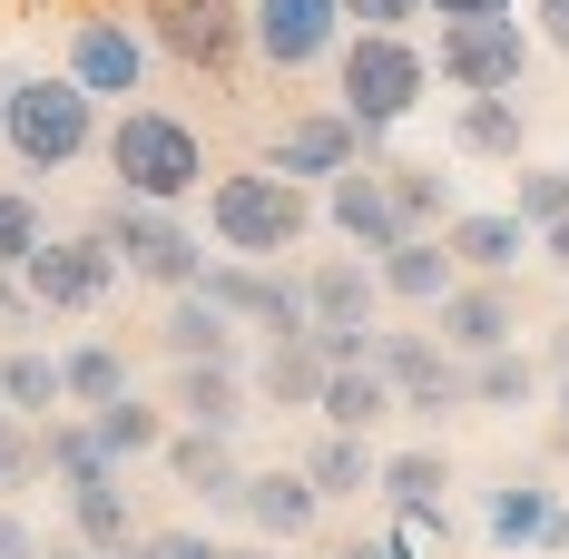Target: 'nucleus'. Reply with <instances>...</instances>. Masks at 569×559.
<instances>
[{
  "instance_id": "nucleus-1",
  "label": "nucleus",
  "mask_w": 569,
  "mask_h": 559,
  "mask_svg": "<svg viewBox=\"0 0 569 559\" xmlns=\"http://www.w3.org/2000/svg\"><path fill=\"white\" fill-rule=\"evenodd\" d=\"M99 128H109V99H89L69 69H10L0 148H10L30 177H69L79 158H99Z\"/></svg>"
},
{
  "instance_id": "nucleus-2",
  "label": "nucleus",
  "mask_w": 569,
  "mask_h": 559,
  "mask_svg": "<svg viewBox=\"0 0 569 559\" xmlns=\"http://www.w3.org/2000/svg\"><path fill=\"white\" fill-rule=\"evenodd\" d=\"M99 158H109V187L118 197H148V207H187V197H207V138L187 128L177 109H148V99H128V109L99 128Z\"/></svg>"
},
{
  "instance_id": "nucleus-3",
  "label": "nucleus",
  "mask_w": 569,
  "mask_h": 559,
  "mask_svg": "<svg viewBox=\"0 0 569 559\" xmlns=\"http://www.w3.org/2000/svg\"><path fill=\"white\" fill-rule=\"evenodd\" d=\"M207 236H217V256L276 266V256H295V246L315 236V187H295V177H276V168L207 177Z\"/></svg>"
},
{
  "instance_id": "nucleus-4",
  "label": "nucleus",
  "mask_w": 569,
  "mask_h": 559,
  "mask_svg": "<svg viewBox=\"0 0 569 559\" xmlns=\"http://www.w3.org/2000/svg\"><path fill=\"white\" fill-rule=\"evenodd\" d=\"M432 99V50L412 30H343L335 50V109L353 128H402Z\"/></svg>"
},
{
  "instance_id": "nucleus-5",
  "label": "nucleus",
  "mask_w": 569,
  "mask_h": 559,
  "mask_svg": "<svg viewBox=\"0 0 569 559\" xmlns=\"http://www.w3.org/2000/svg\"><path fill=\"white\" fill-rule=\"evenodd\" d=\"M99 236H109V256L128 266V285H158V295H177V285L207 276V246H197V226L177 217V207H148V197H109L99 207Z\"/></svg>"
},
{
  "instance_id": "nucleus-6",
  "label": "nucleus",
  "mask_w": 569,
  "mask_h": 559,
  "mask_svg": "<svg viewBox=\"0 0 569 559\" xmlns=\"http://www.w3.org/2000/svg\"><path fill=\"white\" fill-rule=\"evenodd\" d=\"M89 99H109V109H128V99H148V79H158V40H148V20H128V10H79L69 20V59H59Z\"/></svg>"
},
{
  "instance_id": "nucleus-7",
  "label": "nucleus",
  "mask_w": 569,
  "mask_h": 559,
  "mask_svg": "<svg viewBox=\"0 0 569 559\" xmlns=\"http://www.w3.org/2000/svg\"><path fill=\"white\" fill-rule=\"evenodd\" d=\"M530 59H540V40L520 30V10H501V20H442L432 79L452 99H491V89H530Z\"/></svg>"
},
{
  "instance_id": "nucleus-8",
  "label": "nucleus",
  "mask_w": 569,
  "mask_h": 559,
  "mask_svg": "<svg viewBox=\"0 0 569 559\" xmlns=\"http://www.w3.org/2000/svg\"><path fill=\"white\" fill-rule=\"evenodd\" d=\"M148 20V40L168 69H197V79H236L246 69V0H148L138 10Z\"/></svg>"
},
{
  "instance_id": "nucleus-9",
  "label": "nucleus",
  "mask_w": 569,
  "mask_h": 559,
  "mask_svg": "<svg viewBox=\"0 0 569 559\" xmlns=\"http://www.w3.org/2000/svg\"><path fill=\"white\" fill-rule=\"evenodd\" d=\"M343 0H246V50L266 59L276 79H315V69H335L343 50Z\"/></svg>"
},
{
  "instance_id": "nucleus-10",
  "label": "nucleus",
  "mask_w": 569,
  "mask_h": 559,
  "mask_svg": "<svg viewBox=\"0 0 569 559\" xmlns=\"http://www.w3.org/2000/svg\"><path fill=\"white\" fill-rule=\"evenodd\" d=\"M20 285L40 295V315H99L118 285H128V266L109 256L99 226H79V236H40V256L20 266Z\"/></svg>"
},
{
  "instance_id": "nucleus-11",
  "label": "nucleus",
  "mask_w": 569,
  "mask_h": 559,
  "mask_svg": "<svg viewBox=\"0 0 569 559\" xmlns=\"http://www.w3.org/2000/svg\"><path fill=\"white\" fill-rule=\"evenodd\" d=\"M207 295L227 305L246 335H315V305H305V276L295 266H256V256H207Z\"/></svg>"
},
{
  "instance_id": "nucleus-12",
  "label": "nucleus",
  "mask_w": 569,
  "mask_h": 559,
  "mask_svg": "<svg viewBox=\"0 0 569 559\" xmlns=\"http://www.w3.org/2000/svg\"><path fill=\"white\" fill-rule=\"evenodd\" d=\"M315 226H335L353 256H383L393 236H412L402 207H393V187H383V158H353L343 177H325L315 187Z\"/></svg>"
},
{
  "instance_id": "nucleus-13",
  "label": "nucleus",
  "mask_w": 569,
  "mask_h": 559,
  "mask_svg": "<svg viewBox=\"0 0 569 559\" xmlns=\"http://www.w3.org/2000/svg\"><path fill=\"white\" fill-rule=\"evenodd\" d=\"M353 158H373V138H363L343 109H295L276 138H266V168L295 177V187H325V177H343Z\"/></svg>"
},
{
  "instance_id": "nucleus-14",
  "label": "nucleus",
  "mask_w": 569,
  "mask_h": 559,
  "mask_svg": "<svg viewBox=\"0 0 569 559\" xmlns=\"http://www.w3.org/2000/svg\"><path fill=\"white\" fill-rule=\"evenodd\" d=\"M158 461H168V481H177L197 510L236 520V501H246V461H236V432H197V422H177L168 442H158Z\"/></svg>"
},
{
  "instance_id": "nucleus-15",
  "label": "nucleus",
  "mask_w": 569,
  "mask_h": 559,
  "mask_svg": "<svg viewBox=\"0 0 569 559\" xmlns=\"http://www.w3.org/2000/svg\"><path fill=\"white\" fill-rule=\"evenodd\" d=\"M432 335L452 343L461 363H471V353H491V343H520V295H511V276H452V295L432 305Z\"/></svg>"
},
{
  "instance_id": "nucleus-16",
  "label": "nucleus",
  "mask_w": 569,
  "mask_h": 559,
  "mask_svg": "<svg viewBox=\"0 0 569 559\" xmlns=\"http://www.w3.org/2000/svg\"><path fill=\"white\" fill-rule=\"evenodd\" d=\"M158 353L168 363H246V325H236L207 285H177L168 315H158Z\"/></svg>"
},
{
  "instance_id": "nucleus-17",
  "label": "nucleus",
  "mask_w": 569,
  "mask_h": 559,
  "mask_svg": "<svg viewBox=\"0 0 569 559\" xmlns=\"http://www.w3.org/2000/svg\"><path fill=\"white\" fill-rule=\"evenodd\" d=\"M452 276H461V266H452V246H442V226H412V236H393V246L373 256L383 305H422V315L452 295Z\"/></svg>"
},
{
  "instance_id": "nucleus-18",
  "label": "nucleus",
  "mask_w": 569,
  "mask_h": 559,
  "mask_svg": "<svg viewBox=\"0 0 569 559\" xmlns=\"http://www.w3.org/2000/svg\"><path fill=\"white\" fill-rule=\"evenodd\" d=\"M256 383H246V363H177L168 373V412L177 422H197V432H246L256 412Z\"/></svg>"
},
{
  "instance_id": "nucleus-19",
  "label": "nucleus",
  "mask_w": 569,
  "mask_h": 559,
  "mask_svg": "<svg viewBox=\"0 0 569 559\" xmlns=\"http://www.w3.org/2000/svg\"><path fill=\"white\" fill-rule=\"evenodd\" d=\"M236 520H246V530H266V540H305V530L325 520V491L305 481V461H276V471H246Z\"/></svg>"
},
{
  "instance_id": "nucleus-20",
  "label": "nucleus",
  "mask_w": 569,
  "mask_h": 559,
  "mask_svg": "<svg viewBox=\"0 0 569 559\" xmlns=\"http://www.w3.org/2000/svg\"><path fill=\"white\" fill-rule=\"evenodd\" d=\"M442 246H452L461 276H520L530 226H520L511 207H452V217H442Z\"/></svg>"
},
{
  "instance_id": "nucleus-21",
  "label": "nucleus",
  "mask_w": 569,
  "mask_h": 559,
  "mask_svg": "<svg viewBox=\"0 0 569 559\" xmlns=\"http://www.w3.org/2000/svg\"><path fill=\"white\" fill-rule=\"evenodd\" d=\"M325 343L315 335H266V353L246 363V383H256V402L266 412H315V392H325Z\"/></svg>"
},
{
  "instance_id": "nucleus-22",
  "label": "nucleus",
  "mask_w": 569,
  "mask_h": 559,
  "mask_svg": "<svg viewBox=\"0 0 569 559\" xmlns=\"http://www.w3.org/2000/svg\"><path fill=\"white\" fill-rule=\"evenodd\" d=\"M530 148V99L520 89H491V99H452V158H491V168H520Z\"/></svg>"
},
{
  "instance_id": "nucleus-23",
  "label": "nucleus",
  "mask_w": 569,
  "mask_h": 559,
  "mask_svg": "<svg viewBox=\"0 0 569 559\" xmlns=\"http://www.w3.org/2000/svg\"><path fill=\"white\" fill-rule=\"evenodd\" d=\"M550 510H560V491H550L540 471H511L501 491H481V540H491L501 559H520V550H540Z\"/></svg>"
},
{
  "instance_id": "nucleus-24",
  "label": "nucleus",
  "mask_w": 569,
  "mask_h": 559,
  "mask_svg": "<svg viewBox=\"0 0 569 559\" xmlns=\"http://www.w3.org/2000/svg\"><path fill=\"white\" fill-rule=\"evenodd\" d=\"M305 305H315V325H373L383 315L373 256H315L305 266Z\"/></svg>"
},
{
  "instance_id": "nucleus-25",
  "label": "nucleus",
  "mask_w": 569,
  "mask_h": 559,
  "mask_svg": "<svg viewBox=\"0 0 569 559\" xmlns=\"http://www.w3.org/2000/svg\"><path fill=\"white\" fill-rule=\"evenodd\" d=\"M0 412H20V422H50L69 412V383H59V353L50 343H0Z\"/></svg>"
},
{
  "instance_id": "nucleus-26",
  "label": "nucleus",
  "mask_w": 569,
  "mask_h": 559,
  "mask_svg": "<svg viewBox=\"0 0 569 559\" xmlns=\"http://www.w3.org/2000/svg\"><path fill=\"white\" fill-rule=\"evenodd\" d=\"M550 392V363L530 353V343H491V353H471V412H530Z\"/></svg>"
},
{
  "instance_id": "nucleus-27",
  "label": "nucleus",
  "mask_w": 569,
  "mask_h": 559,
  "mask_svg": "<svg viewBox=\"0 0 569 559\" xmlns=\"http://www.w3.org/2000/svg\"><path fill=\"white\" fill-rule=\"evenodd\" d=\"M402 412V392L373 373V363H335L325 373V392H315V422H335V432H383Z\"/></svg>"
},
{
  "instance_id": "nucleus-28",
  "label": "nucleus",
  "mask_w": 569,
  "mask_h": 559,
  "mask_svg": "<svg viewBox=\"0 0 569 559\" xmlns=\"http://www.w3.org/2000/svg\"><path fill=\"white\" fill-rule=\"evenodd\" d=\"M59 501H69V530H79V540H89L99 559H118L128 540H138V510H128V471H99V481H69Z\"/></svg>"
},
{
  "instance_id": "nucleus-29",
  "label": "nucleus",
  "mask_w": 569,
  "mask_h": 559,
  "mask_svg": "<svg viewBox=\"0 0 569 559\" xmlns=\"http://www.w3.org/2000/svg\"><path fill=\"white\" fill-rule=\"evenodd\" d=\"M305 481L325 491V501H363L373 481H383V451H373V432H315V451H305Z\"/></svg>"
},
{
  "instance_id": "nucleus-30",
  "label": "nucleus",
  "mask_w": 569,
  "mask_h": 559,
  "mask_svg": "<svg viewBox=\"0 0 569 559\" xmlns=\"http://www.w3.org/2000/svg\"><path fill=\"white\" fill-rule=\"evenodd\" d=\"M89 422H99V442H109V461H118V471H128V461H158V442L177 432V422H168V402H148L138 383H128V392H109V402H99Z\"/></svg>"
},
{
  "instance_id": "nucleus-31",
  "label": "nucleus",
  "mask_w": 569,
  "mask_h": 559,
  "mask_svg": "<svg viewBox=\"0 0 569 559\" xmlns=\"http://www.w3.org/2000/svg\"><path fill=\"white\" fill-rule=\"evenodd\" d=\"M59 383H69V412H99L109 392H128V343H109V335L59 343Z\"/></svg>"
},
{
  "instance_id": "nucleus-32",
  "label": "nucleus",
  "mask_w": 569,
  "mask_h": 559,
  "mask_svg": "<svg viewBox=\"0 0 569 559\" xmlns=\"http://www.w3.org/2000/svg\"><path fill=\"white\" fill-rule=\"evenodd\" d=\"M40 471L69 491V481H99V471H118V461H109V442H99L89 412H50V422H40Z\"/></svg>"
},
{
  "instance_id": "nucleus-33",
  "label": "nucleus",
  "mask_w": 569,
  "mask_h": 559,
  "mask_svg": "<svg viewBox=\"0 0 569 559\" xmlns=\"http://www.w3.org/2000/svg\"><path fill=\"white\" fill-rule=\"evenodd\" d=\"M442 363H461V353H452V343H442V335H432V325H422V335H412V325H373V373H383V383H393V392L432 383Z\"/></svg>"
},
{
  "instance_id": "nucleus-34",
  "label": "nucleus",
  "mask_w": 569,
  "mask_h": 559,
  "mask_svg": "<svg viewBox=\"0 0 569 559\" xmlns=\"http://www.w3.org/2000/svg\"><path fill=\"white\" fill-rule=\"evenodd\" d=\"M442 491H452V451H442V442H422V451H383V481H373V501L422 510V501H442Z\"/></svg>"
},
{
  "instance_id": "nucleus-35",
  "label": "nucleus",
  "mask_w": 569,
  "mask_h": 559,
  "mask_svg": "<svg viewBox=\"0 0 569 559\" xmlns=\"http://www.w3.org/2000/svg\"><path fill=\"white\" fill-rule=\"evenodd\" d=\"M383 187H393L402 226H442V217H452V177L422 168V158H383Z\"/></svg>"
},
{
  "instance_id": "nucleus-36",
  "label": "nucleus",
  "mask_w": 569,
  "mask_h": 559,
  "mask_svg": "<svg viewBox=\"0 0 569 559\" xmlns=\"http://www.w3.org/2000/svg\"><path fill=\"white\" fill-rule=\"evenodd\" d=\"M40 236H50V217H40V197L0 177V276H20V266L40 256Z\"/></svg>"
},
{
  "instance_id": "nucleus-37",
  "label": "nucleus",
  "mask_w": 569,
  "mask_h": 559,
  "mask_svg": "<svg viewBox=\"0 0 569 559\" xmlns=\"http://www.w3.org/2000/svg\"><path fill=\"white\" fill-rule=\"evenodd\" d=\"M511 217L530 226V236H540L550 217H569V168H530V158H520V177H511Z\"/></svg>"
},
{
  "instance_id": "nucleus-38",
  "label": "nucleus",
  "mask_w": 569,
  "mask_h": 559,
  "mask_svg": "<svg viewBox=\"0 0 569 559\" xmlns=\"http://www.w3.org/2000/svg\"><path fill=\"white\" fill-rule=\"evenodd\" d=\"M402 412H412V422H452V412H471V363H442L432 383H412Z\"/></svg>"
},
{
  "instance_id": "nucleus-39",
  "label": "nucleus",
  "mask_w": 569,
  "mask_h": 559,
  "mask_svg": "<svg viewBox=\"0 0 569 559\" xmlns=\"http://www.w3.org/2000/svg\"><path fill=\"white\" fill-rule=\"evenodd\" d=\"M118 559H217V540L207 530H138Z\"/></svg>"
},
{
  "instance_id": "nucleus-40",
  "label": "nucleus",
  "mask_w": 569,
  "mask_h": 559,
  "mask_svg": "<svg viewBox=\"0 0 569 559\" xmlns=\"http://www.w3.org/2000/svg\"><path fill=\"white\" fill-rule=\"evenodd\" d=\"M343 20L353 30H412V20H432V0H343Z\"/></svg>"
},
{
  "instance_id": "nucleus-41",
  "label": "nucleus",
  "mask_w": 569,
  "mask_h": 559,
  "mask_svg": "<svg viewBox=\"0 0 569 559\" xmlns=\"http://www.w3.org/2000/svg\"><path fill=\"white\" fill-rule=\"evenodd\" d=\"M30 325H50V315H40V295H30L20 276H0V343H20Z\"/></svg>"
},
{
  "instance_id": "nucleus-42",
  "label": "nucleus",
  "mask_w": 569,
  "mask_h": 559,
  "mask_svg": "<svg viewBox=\"0 0 569 559\" xmlns=\"http://www.w3.org/2000/svg\"><path fill=\"white\" fill-rule=\"evenodd\" d=\"M325 363H373V325H315Z\"/></svg>"
},
{
  "instance_id": "nucleus-43",
  "label": "nucleus",
  "mask_w": 569,
  "mask_h": 559,
  "mask_svg": "<svg viewBox=\"0 0 569 559\" xmlns=\"http://www.w3.org/2000/svg\"><path fill=\"white\" fill-rule=\"evenodd\" d=\"M530 40L569 59V0H530Z\"/></svg>"
},
{
  "instance_id": "nucleus-44",
  "label": "nucleus",
  "mask_w": 569,
  "mask_h": 559,
  "mask_svg": "<svg viewBox=\"0 0 569 559\" xmlns=\"http://www.w3.org/2000/svg\"><path fill=\"white\" fill-rule=\"evenodd\" d=\"M0 559H40V530H30L10 501H0Z\"/></svg>"
},
{
  "instance_id": "nucleus-45",
  "label": "nucleus",
  "mask_w": 569,
  "mask_h": 559,
  "mask_svg": "<svg viewBox=\"0 0 569 559\" xmlns=\"http://www.w3.org/2000/svg\"><path fill=\"white\" fill-rule=\"evenodd\" d=\"M530 256H540L550 276H569V217H550V226H540V236H530Z\"/></svg>"
},
{
  "instance_id": "nucleus-46",
  "label": "nucleus",
  "mask_w": 569,
  "mask_h": 559,
  "mask_svg": "<svg viewBox=\"0 0 569 559\" xmlns=\"http://www.w3.org/2000/svg\"><path fill=\"white\" fill-rule=\"evenodd\" d=\"M501 10H520V0H432V20H501Z\"/></svg>"
},
{
  "instance_id": "nucleus-47",
  "label": "nucleus",
  "mask_w": 569,
  "mask_h": 559,
  "mask_svg": "<svg viewBox=\"0 0 569 559\" xmlns=\"http://www.w3.org/2000/svg\"><path fill=\"white\" fill-rule=\"evenodd\" d=\"M550 451L569 461V373H550Z\"/></svg>"
},
{
  "instance_id": "nucleus-48",
  "label": "nucleus",
  "mask_w": 569,
  "mask_h": 559,
  "mask_svg": "<svg viewBox=\"0 0 569 559\" xmlns=\"http://www.w3.org/2000/svg\"><path fill=\"white\" fill-rule=\"evenodd\" d=\"M217 559H284V540H266V530H246V540H217Z\"/></svg>"
},
{
  "instance_id": "nucleus-49",
  "label": "nucleus",
  "mask_w": 569,
  "mask_h": 559,
  "mask_svg": "<svg viewBox=\"0 0 569 559\" xmlns=\"http://www.w3.org/2000/svg\"><path fill=\"white\" fill-rule=\"evenodd\" d=\"M325 559H412V550H402L393 530H383V540H343V550H325Z\"/></svg>"
},
{
  "instance_id": "nucleus-50",
  "label": "nucleus",
  "mask_w": 569,
  "mask_h": 559,
  "mask_svg": "<svg viewBox=\"0 0 569 559\" xmlns=\"http://www.w3.org/2000/svg\"><path fill=\"white\" fill-rule=\"evenodd\" d=\"M540 363H550V373H569V315L550 325V335H540Z\"/></svg>"
},
{
  "instance_id": "nucleus-51",
  "label": "nucleus",
  "mask_w": 569,
  "mask_h": 559,
  "mask_svg": "<svg viewBox=\"0 0 569 559\" xmlns=\"http://www.w3.org/2000/svg\"><path fill=\"white\" fill-rule=\"evenodd\" d=\"M40 559H99V550H89L79 530H59V540H40Z\"/></svg>"
},
{
  "instance_id": "nucleus-52",
  "label": "nucleus",
  "mask_w": 569,
  "mask_h": 559,
  "mask_svg": "<svg viewBox=\"0 0 569 559\" xmlns=\"http://www.w3.org/2000/svg\"><path fill=\"white\" fill-rule=\"evenodd\" d=\"M540 550H550V559H569V501L550 510V530H540Z\"/></svg>"
},
{
  "instance_id": "nucleus-53",
  "label": "nucleus",
  "mask_w": 569,
  "mask_h": 559,
  "mask_svg": "<svg viewBox=\"0 0 569 559\" xmlns=\"http://www.w3.org/2000/svg\"><path fill=\"white\" fill-rule=\"evenodd\" d=\"M0 99H10V69H0Z\"/></svg>"
}]
</instances>
